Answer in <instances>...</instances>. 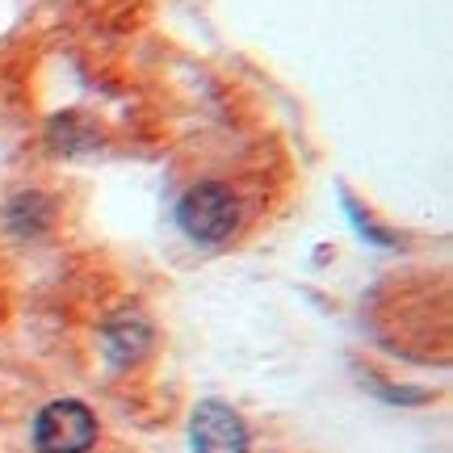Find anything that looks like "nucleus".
<instances>
[{
  "label": "nucleus",
  "instance_id": "5",
  "mask_svg": "<svg viewBox=\"0 0 453 453\" xmlns=\"http://www.w3.org/2000/svg\"><path fill=\"white\" fill-rule=\"evenodd\" d=\"M55 219V206H50V197H42L38 189H26V194H17L9 206H4V223L9 231H17L21 240H34V235H42Z\"/></svg>",
  "mask_w": 453,
  "mask_h": 453
},
{
  "label": "nucleus",
  "instance_id": "3",
  "mask_svg": "<svg viewBox=\"0 0 453 453\" xmlns=\"http://www.w3.org/2000/svg\"><path fill=\"white\" fill-rule=\"evenodd\" d=\"M189 441H194V453H248V424L240 420L235 407L206 399L194 407Z\"/></svg>",
  "mask_w": 453,
  "mask_h": 453
},
{
  "label": "nucleus",
  "instance_id": "4",
  "mask_svg": "<svg viewBox=\"0 0 453 453\" xmlns=\"http://www.w3.org/2000/svg\"><path fill=\"white\" fill-rule=\"evenodd\" d=\"M151 349V324H147L139 311H122L105 324V353L113 365H130Z\"/></svg>",
  "mask_w": 453,
  "mask_h": 453
},
{
  "label": "nucleus",
  "instance_id": "2",
  "mask_svg": "<svg viewBox=\"0 0 453 453\" xmlns=\"http://www.w3.org/2000/svg\"><path fill=\"white\" fill-rule=\"evenodd\" d=\"M97 445V416L76 399H55L34 420V449L38 453H88Z\"/></svg>",
  "mask_w": 453,
  "mask_h": 453
},
{
  "label": "nucleus",
  "instance_id": "1",
  "mask_svg": "<svg viewBox=\"0 0 453 453\" xmlns=\"http://www.w3.org/2000/svg\"><path fill=\"white\" fill-rule=\"evenodd\" d=\"M177 223L194 243H226L240 226V197L219 180H202L180 197Z\"/></svg>",
  "mask_w": 453,
  "mask_h": 453
},
{
  "label": "nucleus",
  "instance_id": "6",
  "mask_svg": "<svg viewBox=\"0 0 453 453\" xmlns=\"http://www.w3.org/2000/svg\"><path fill=\"white\" fill-rule=\"evenodd\" d=\"M50 143L59 151H93L101 143V130L93 122H84L81 113H59L50 122Z\"/></svg>",
  "mask_w": 453,
  "mask_h": 453
}]
</instances>
